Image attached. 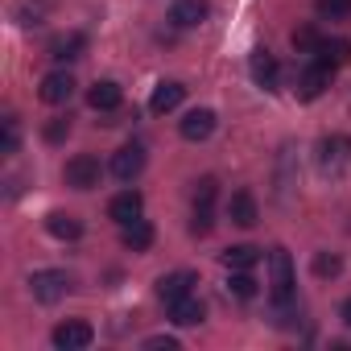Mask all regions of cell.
<instances>
[{
	"mask_svg": "<svg viewBox=\"0 0 351 351\" xmlns=\"http://www.w3.org/2000/svg\"><path fill=\"white\" fill-rule=\"evenodd\" d=\"M215 195H219V182L215 178H199L195 182V219H191V232L195 236H207L215 228Z\"/></svg>",
	"mask_w": 351,
	"mask_h": 351,
	"instance_id": "obj_1",
	"label": "cell"
},
{
	"mask_svg": "<svg viewBox=\"0 0 351 351\" xmlns=\"http://www.w3.org/2000/svg\"><path fill=\"white\" fill-rule=\"evenodd\" d=\"M269 269H273V302L277 306H289L293 302V261H289V252L285 248H273L269 252Z\"/></svg>",
	"mask_w": 351,
	"mask_h": 351,
	"instance_id": "obj_2",
	"label": "cell"
},
{
	"mask_svg": "<svg viewBox=\"0 0 351 351\" xmlns=\"http://www.w3.org/2000/svg\"><path fill=\"white\" fill-rule=\"evenodd\" d=\"M62 173H66V186H75V191H95V186H99V157L75 153Z\"/></svg>",
	"mask_w": 351,
	"mask_h": 351,
	"instance_id": "obj_3",
	"label": "cell"
},
{
	"mask_svg": "<svg viewBox=\"0 0 351 351\" xmlns=\"http://www.w3.org/2000/svg\"><path fill=\"white\" fill-rule=\"evenodd\" d=\"M66 289H71V277L66 273H58V269H38L34 277H29V293L38 298V302H58V298H66Z\"/></svg>",
	"mask_w": 351,
	"mask_h": 351,
	"instance_id": "obj_4",
	"label": "cell"
},
{
	"mask_svg": "<svg viewBox=\"0 0 351 351\" xmlns=\"http://www.w3.org/2000/svg\"><path fill=\"white\" fill-rule=\"evenodd\" d=\"M54 347L58 351H83V347H91V339H95V330H91V322H83V318H66V322H58L54 326Z\"/></svg>",
	"mask_w": 351,
	"mask_h": 351,
	"instance_id": "obj_5",
	"label": "cell"
},
{
	"mask_svg": "<svg viewBox=\"0 0 351 351\" xmlns=\"http://www.w3.org/2000/svg\"><path fill=\"white\" fill-rule=\"evenodd\" d=\"M141 169H145V149H141V145H120V149L112 153V173H116L120 182L141 178Z\"/></svg>",
	"mask_w": 351,
	"mask_h": 351,
	"instance_id": "obj_6",
	"label": "cell"
},
{
	"mask_svg": "<svg viewBox=\"0 0 351 351\" xmlns=\"http://www.w3.org/2000/svg\"><path fill=\"white\" fill-rule=\"evenodd\" d=\"M351 161V136H322L318 141V165L322 169H343Z\"/></svg>",
	"mask_w": 351,
	"mask_h": 351,
	"instance_id": "obj_7",
	"label": "cell"
},
{
	"mask_svg": "<svg viewBox=\"0 0 351 351\" xmlns=\"http://www.w3.org/2000/svg\"><path fill=\"white\" fill-rule=\"evenodd\" d=\"M211 17V5L207 0H173V9H169V21L178 25V29H195Z\"/></svg>",
	"mask_w": 351,
	"mask_h": 351,
	"instance_id": "obj_8",
	"label": "cell"
},
{
	"mask_svg": "<svg viewBox=\"0 0 351 351\" xmlns=\"http://www.w3.org/2000/svg\"><path fill=\"white\" fill-rule=\"evenodd\" d=\"M326 87H330V66H322V62L306 66V71L298 75V83H293L298 99H318V95H322Z\"/></svg>",
	"mask_w": 351,
	"mask_h": 351,
	"instance_id": "obj_9",
	"label": "cell"
},
{
	"mask_svg": "<svg viewBox=\"0 0 351 351\" xmlns=\"http://www.w3.org/2000/svg\"><path fill=\"white\" fill-rule=\"evenodd\" d=\"M186 99V87L182 83H173V79H165V83H157L153 87V95H149V112L153 116H165V112H173Z\"/></svg>",
	"mask_w": 351,
	"mask_h": 351,
	"instance_id": "obj_10",
	"label": "cell"
},
{
	"mask_svg": "<svg viewBox=\"0 0 351 351\" xmlns=\"http://www.w3.org/2000/svg\"><path fill=\"white\" fill-rule=\"evenodd\" d=\"M195 285H199V277L195 273H169V277H161L157 281V298L169 306V302H178V298H186V293H195Z\"/></svg>",
	"mask_w": 351,
	"mask_h": 351,
	"instance_id": "obj_11",
	"label": "cell"
},
{
	"mask_svg": "<svg viewBox=\"0 0 351 351\" xmlns=\"http://www.w3.org/2000/svg\"><path fill=\"white\" fill-rule=\"evenodd\" d=\"M178 132H182L186 141H207V136L215 132V112H211V108H195V112H186L182 124H178Z\"/></svg>",
	"mask_w": 351,
	"mask_h": 351,
	"instance_id": "obj_12",
	"label": "cell"
},
{
	"mask_svg": "<svg viewBox=\"0 0 351 351\" xmlns=\"http://www.w3.org/2000/svg\"><path fill=\"white\" fill-rule=\"evenodd\" d=\"M248 71H252V83L256 87H265V91H273L277 87V58L269 54V50H252V58H248Z\"/></svg>",
	"mask_w": 351,
	"mask_h": 351,
	"instance_id": "obj_13",
	"label": "cell"
},
{
	"mask_svg": "<svg viewBox=\"0 0 351 351\" xmlns=\"http://www.w3.org/2000/svg\"><path fill=\"white\" fill-rule=\"evenodd\" d=\"M38 95H42L46 104H66V99L75 95V79H71L66 71H50V75L42 79V87H38Z\"/></svg>",
	"mask_w": 351,
	"mask_h": 351,
	"instance_id": "obj_14",
	"label": "cell"
},
{
	"mask_svg": "<svg viewBox=\"0 0 351 351\" xmlns=\"http://www.w3.org/2000/svg\"><path fill=\"white\" fill-rule=\"evenodd\" d=\"M141 207H145V199H141L136 191H120V195L108 203V219H116V223H132V219H141Z\"/></svg>",
	"mask_w": 351,
	"mask_h": 351,
	"instance_id": "obj_15",
	"label": "cell"
},
{
	"mask_svg": "<svg viewBox=\"0 0 351 351\" xmlns=\"http://www.w3.org/2000/svg\"><path fill=\"white\" fill-rule=\"evenodd\" d=\"M228 219L236 223V228H252L261 215H256V199H252V191H236L232 199H228Z\"/></svg>",
	"mask_w": 351,
	"mask_h": 351,
	"instance_id": "obj_16",
	"label": "cell"
},
{
	"mask_svg": "<svg viewBox=\"0 0 351 351\" xmlns=\"http://www.w3.org/2000/svg\"><path fill=\"white\" fill-rule=\"evenodd\" d=\"M87 104H91L95 112H116V108L124 104V91H120V83L104 79V83H95V87L87 91Z\"/></svg>",
	"mask_w": 351,
	"mask_h": 351,
	"instance_id": "obj_17",
	"label": "cell"
},
{
	"mask_svg": "<svg viewBox=\"0 0 351 351\" xmlns=\"http://www.w3.org/2000/svg\"><path fill=\"white\" fill-rule=\"evenodd\" d=\"M120 244L132 248V252H145L153 244V223L149 219H132V223H120Z\"/></svg>",
	"mask_w": 351,
	"mask_h": 351,
	"instance_id": "obj_18",
	"label": "cell"
},
{
	"mask_svg": "<svg viewBox=\"0 0 351 351\" xmlns=\"http://www.w3.org/2000/svg\"><path fill=\"white\" fill-rule=\"evenodd\" d=\"M83 46H87V38H83L79 29L58 34V38L50 42V58H54V62H71V58H79V54H83Z\"/></svg>",
	"mask_w": 351,
	"mask_h": 351,
	"instance_id": "obj_19",
	"label": "cell"
},
{
	"mask_svg": "<svg viewBox=\"0 0 351 351\" xmlns=\"http://www.w3.org/2000/svg\"><path fill=\"white\" fill-rule=\"evenodd\" d=\"M169 322H178V326L203 322V302H199L195 293H186V298H178V302H169Z\"/></svg>",
	"mask_w": 351,
	"mask_h": 351,
	"instance_id": "obj_20",
	"label": "cell"
},
{
	"mask_svg": "<svg viewBox=\"0 0 351 351\" xmlns=\"http://www.w3.org/2000/svg\"><path fill=\"white\" fill-rule=\"evenodd\" d=\"M223 265H228L232 273H252V269L261 265V248H252V244H236V248L223 252Z\"/></svg>",
	"mask_w": 351,
	"mask_h": 351,
	"instance_id": "obj_21",
	"label": "cell"
},
{
	"mask_svg": "<svg viewBox=\"0 0 351 351\" xmlns=\"http://www.w3.org/2000/svg\"><path fill=\"white\" fill-rule=\"evenodd\" d=\"M347 58H351V50H347V42H339V38H335V42H330V38H322V42H318V50H314V62H322V66H330V71H335V66H343Z\"/></svg>",
	"mask_w": 351,
	"mask_h": 351,
	"instance_id": "obj_22",
	"label": "cell"
},
{
	"mask_svg": "<svg viewBox=\"0 0 351 351\" xmlns=\"http://www.w3.org/2000/svg\"><path fill=\"white\" fill-rule=\"evenodd\" d=\"M46 232H50L54 240H79V236H83V223H79L75 215H62V211H54V215L46 219Z\"/></svg>",
	"mask_w": 351,
	"mask_h": 351,
	"instance_id": "obj_23",
	"label": "cell"
},
{
	"mask_svg": "<svg viewBox=\"0 0 351 351\" xmlns=\"http://www.w3.org/2000/svg\"><path fill=\"white\" fill-rule=\"evenodd\" d=\"M314 9L326 21H347L351 17V0H314Z\"/></svg>",
	"mask_w": 351,
	"mask_h": 351,
	"instance_id": "obj_24",
	"label": "cell"
},
{
	"mask_svg": "<svg viewBox=\"0 0 351 351\" xmlns=\"http://www.w3.org/2000/svg\"><path fill=\"white\" fill-rule=\"evenodd\" d=\"M339 269H343V261H339L335 252H318V256H314V277L326 281V277H339Z\"/></svg>",
	"mask_w": 351,
	"mask_h": 351,
	"instance_id": "obj_25",
	"label": "cell"
},
{
	"mask_svg": "<svg viewBox=\"0 0 351 351\" xmlns=\"http://www.w3.org/2000/svg\"><path fill=\"white\" fill-rule=\"evenodd\" d=\"M228 289L236 293V298H256V281H252V273H232V281H228Z\"/></svg>",
	"mask_w": 351,
	"mask_h": 351,
	"instance_id": "obj_26",
	"label": "cell"
},
{
	"mask_svg": "<svg viewBox=\"0 0 351 351\" xmlns=\"http://www.w3.org/2000/svg\"><path fill=\"white\" fill-rule=\"evenodd\" d=\"M318 42H322V38H318V34H314L310 25L293 29V50H302V54H314V50H318Z\"/></svg>",
	"mask_w": 351,
	"mask_h": 351,
	"instance_id": "obj_27",
	"label": "cell"
},
{
	"mask_svg": "<svg viewBox=\"0 0 351 351\" xmlns=\"http://www.w3.org/2000/svg\"><path fill=\"white\" fill-rule=\"evenodd\" d=\"M66 132H71V120H66V116H58V120H50V124H46V141H50V145H58Z\"/></svg>",
	"mask_w": 351,
	"mask_h": 351,
	"instance_id": "obj_28",
	"label": "cell"
},
{
	"mask_svg": "<svg viewBox=\"0 0 351 351\" xmlns=\"http://www.w3.org/2000/svg\"><path fill=\"white\" fill-rule=\"evenodd\" d=\"M145 347H149V351H178L182 343L173 339V335H153V339H145Z\"/></svg>",
	"mask_w": 351,
	"mask_h": 351,
	"instance_id": "obj_29",
	"label": "cell"
},
{
	"mask_svg": "<svg viewBox=\"0 0 351 351\" xmlns=\"http://www.w3.org/2000/svg\"><path fill=\"white\" fill-rule=\"evenodd\" d=\"M0 153H17V120H5V141H0Z\"/></svg>",
	"mask_w": 351,
	"mask_h": 351,
	"instance_id": "obj_30",
	"label": "cell"
},
{
	"mask_svg": "<svg viewBox=\"0 0 351 351\" xmlns=\"http://www.w3.org/2000/svg\"><path fill=\"white\" fill-rule=\"evenodd\" d=\"M339 318H343V322H347V326H351V298H347V302H343V310H339Z\"/></svg>",
	"mask_w": 351,
	"mask_h": 351,
	"instance_id": "obj_31",
	"label": "cell"
}]
</instances>
